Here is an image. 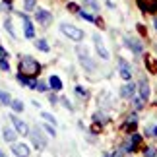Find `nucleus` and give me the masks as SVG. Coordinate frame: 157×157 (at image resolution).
<instances>
[{"mask_svg": "<svg viewBox=\"0 0 157 157\" xmlns=\"http://www.w3.org/2000/svg\"><path fill=\"white\" fill-rule=\"evenodd\" d=\"M144 101H146L144 97H134V99H132V103H134L136 109H142V107H144Z\"/></svg>", "mask_w": 157, "mask_h": 157, "instance_id": "393cba45", "label": "nucleus"}, {"mask_svg": "<svg viewBox=\"0 0 157 157\" xmlns=\"http://www.w3.org/2000/svg\"><path fill=\"white\" fill-rule=\"evenodd\" d=\"M60 31H62L70 41H76V43H80V41L83 39V31H82V29L76 27V25H70V23H62V25H60Z\"/></svg>", "mask_w": 157, "mask_h": 157, "instance_id": "f03ea898", "label": "nucleus"}, {"mask_svg": "<svg viewBox=\"0 0 157 157\" xmlns=\"http://www.w3.org/2000/svg\"><path fill=\"white\" fill-rule=\"evenodd\" d=\"M155 153H157V151H155L153 147H147L146 151H144V155H146V157H155Z\"/></svg>", "mask_w": 157, "mask_h": 157, "instance_id": "c85d7f7f", "label": "nucleus"}, {"mask_svg": "<svg viewBox=\"0 0 157 157\" xmlns=\"http://www.w3.org/2000/svg\"><path fill=\"white\" fill-rule=\"evenodd\" d=\"M124 45L128 47V49H130L132 52H136V54H140V52H142V45L138 43L136 39H130V37H126V39H124Z\"/></svg>", "mask_w": 157, "mask_h": 157, "instance_id": "f8f14e48", "label": "nucleus"}, {"mask_svg": "<svg viewBox=\"0 0 157 157\" xmlns=\"http://www.w3.org/2000/svg\"><path fill=\"white\" fill-rule=\"evenodd\" d=\"M155 157H157V153H155Z\"/></svg>", "mask_w": 157, "mask_h": 157, "instance_id": "a19ab883", "label": "nucleus"}, {"mask_svg": "<svg viewBox=\"0 0 157 157\" xmlns=\"http://www.w3.org/2000/svg\"><path fill=\"white\" fill-rule=\"evenodd\" d=\"M12 151H14V155H16V157H29V153H31L25 144H14Z\"/></svg>", "mask_w": 157, "mask_h": 157, "instance_id": "1a4fd4ad", "label": "nucleus"}, {"mask_svg": "<svg viewBox=\"0 0 157 157\" xmlns=\"http://www.w3.org/2000/svg\"><path fill=\"white\" fill-rule=\"evenodd\" d=\"M93 120H95V122H101V124H103V122H107V114H105V113H95V114H93Z\"/></svg>", "mask_w": 157, "mask_h": 157, "instance_id": "4be33fe9", "label": "nucleus"}, {"mask_svg": "<svg viewBox=\"0 0 157 157\" xmlns=\"http://www.w3.org/2000/svg\"><path fill=\"white\" fill-rule=\"evenodd\" d=\"M134 93H136L134 83H126V86L120 87V95H122V97H134Z\"/></svg>", "mask_w": 157, "mask_h": 157, "instance_id": "ddd939ff", "label": "nucleus"}, {"mask_svg": "<svg viewBox=\"0 0 157 157\" xmlns=\"http://www.w3.org/2000/svg\"><path fill=\"white\" fill-rule=\"evenodd\" d=\"M35 4H37V0H23V8H25L27 12H33Z\"/></svg>", "mask_w": 157, "mask_h": 157, "instance_id": "412c9836", "label": "nucleus"}, {"mask_svg": "<svg viewBox=\"0 0 157 157\" xmlns=\"http://www.w3.org/2000/svg\"><path fill=\"white\" fill-rule=\"evenodd\" d=\"M144 12H157V0H138Z\"/></svg>", "mask_w": 157, "mask_h": 157, "instance_id": "9b49d317", "label": "nucleus"}, {"mask_svg": "<svg viewBox=\"0 0 157 157\" xmlns=\"http://www.w3.org/2000/svg\"><path fill=\"white\" fill-rule=\"evenodd\" d=\"M10 107L14 109L16 113H21V111H23V103H21V101H17V99H16V101H12V105H10Z\"/></svg>", "mask_w": 157, "mask_h": 157, "instance_id": "b1692460", "label": "nucleus"}, {"mask_svg": "<svg viewBox=\"0 0 157 157\" xmlns=\"http://www.w3.org/2000/svg\"><path fill=\"white\" fill-rule=\"evenodd\" d=\"M83 4H86L89 10H93V12H99V4H97V0H83Z\"/></svg>", "mask_w": 157, "mask_h": 157, "instance_id": "aec40b11", "label": "nucleus"}, {"mask_svg": "<svg viewBox=\"0 0 157 157\" xmlns=\"http://www.w3.org/2000/svg\"><path fill=\"white\" fill-rule=\"evenodd\" d=\"M6 56H8V54H6V51L2 49V47H0V58H6Z\"/></svg>", "mask_w": 157, "mask_h": 157, "instance_id": "c9c22d12", "label": "nucleus"}, {"mask_svg": "<svg viewBox=\"0 0 157 157\" xmlns=\"http://www.w3.org/2000/svg\"><path fill=\"white\" fill-rule=\"evenodd\" d=\"M21 16V20H23V29H25V37L27 39H33L35 37V29H33V25H31V21H29V17L25 16V14H20Z\"/></svg>", "mask_w": 157, "mask_h": 157, "instance_id": "9d476101", "label": "nucleus"}, {"mask_svg": "<svg viewBox=\"0 0 157 157\" xmlns=\"http://www.w3.org/2000/svg\"><path fill=\"white\" fill-rule=\"evenodd\" d=\"M153 136H157V126H155V130H153Z\"/></svg>", "mask_w": 157, "mask_h": 157, "instance_id": "4c0bfd02", "label": "nucleus"}, {"mask_svg": "<svg viewBox=\"0 0 157 157\" xmlns=\"http://www.w3.org/2000/svg\"><path fill=\"white\" fill-rule=\"evenodd\" d=\"M68 10H70V12H80V10H78V6H76V4H68Z\"/></svg>", "mask_w": 157, "mask_h": 157, "instance_id": "f704fd0d", "label": "nucleus"}, {"mask_svg": "<svg viewBox=\"0 0 157 157\" xmlns=\"http://www.w3.org/2000/svg\"><path fill=\"white\" fill-rule=\"evenodd\" d=\"M10 118H12V122H14V126H16V130H17V134H21V136H29V126L23 122L21 118H17L16 114H10Z\"/></svg>", "mask_w": 157, "mask_h": 157, "instance_id": "39448f33", "label": "nucleus"}, {"mask_svg": "<svg viewBox=\"0 0 157 157\" xmlns=\"http://www.w3.org/2000/svg\"><path fill=\"white\" fill-rule=\"evenodd\" d=\"M0 103L2 105H12V97H10V93H6L0 89Z\"/></svg>", "mask_w": 157, "mask_h": 157, "instance_id": "a211bd4d", "label": "nucleus"}, {"mask_svg": "<svg viewBox=\"0 0 157 157\" xmlns=\"http://www.w3.org/2000/svg\"><path fill=\"white\" fill-rule=\"evenodd\" d=\"M35 20H37L41 25H49L52 16H51V12H47V10H37L35 12Z\"/></svg>", "mask_w": 157, "mask_h": 157, "instance_id": "6e6552de", "label": "nucleus"}, {"mask_svg": "<svg viewBox=\"0 0 157 157\" xmlns=\"http://www.w3.org/2000/svg\"><path fill=\"white\" fill-rule=\"evenodd\" d=\"M2 136H4V140L6 142H10V144H14L16 142V136H17V130H12V128H2Z\"/></svg>", "mask_w": 157, "mask_h": 157, "instance_id": "4468645a", "label": "nucleus"}, {"mask_svg": "<svg viewBox=\"0 0 157 157\" xmlns=\"http://www.w3.org/2000/svg\"><path fill=\"white\" fill-rule=\"evenodd\" d=\"M118 70H120V78L122 80H130L132 78V68L124 58H118Z\"/></svg>", "mask_w": 157, "mask_h": 157, "instance_id": "0eeeda50", "label": "nucleus"}, {"mask_svg": "<svg viewBox=\"0 0 157 157\" xmlns=\"http://www.w3.org/2000/svg\"><path fill=\"white\" fill-rule=\"evenodd\" d=\"M78 56H80V62L87 68V72H95V62L89 58L87 49H83V47H78Z\"/></svg>", "mask_w": 157, "mask_h": 157, "instance_id": "20e7f679", "label": "nucleus"}, {"mask_svg": "<svg viewBox=\"0 0 157 157\" xmlns=\"http://www.w3.org/2000/svg\"><path fill=\"white\" fill-rule=\"evenodd\" d=\"M140 95H142L144 99H147V97H149V86H147V82H146V80H142V82H140Z\"/></svg>", "mask_w": 157, "mask_h": 157, "instance_id": "dca6fc26", "label": "nucleus"}, {"mask_svg": "<svg viewBox=\"0 0 157 157\" xmlns=\"http://www.w3.org/2000/svg\"><path fill=\"white\" fill-rule=\"evenodd\" d=\"M43 118H47V120H49L51 124H54V126H56V118H54L51 113H43Z\"/></svg>", "mask_w": 157, "mask_h": 157, "instance_id": "bb28decb", "label": "nucleus"}, {"mask_svg": "<svg viewBox=\"0 0 157 157\" xmlns=\"http://www.w3.org/2000/svg\"><path fill=\"white\" fill-rule=\"evenodd\" d=\"M0 70H4V72L10 70V64L6 62V58H0Z\"/></svg>", "mask_w": 157, "mask_h": 157, "instance_id": "cd10ccee", "label": "nucleus"}, {"mask_svg": "<svg viewBox=\"0 0 157 157\" xmlns=\"http://www.w3.org/2000/svg\"><path fill=\"white\" fill-rule=\"evenodd\" d=\"M103 157H113V155H109V153H105V155H103Z\"/></svg>", "mask_w": 157, "mask_h": 157, "instance_id": "ea45409f", "label": "nucleus"}, {"mask_svg": "<svg viewBox=\"0 0 157 157\" xmlns=\"http://www.w3.org/2000/svg\"><path fill=\"white\" fill-rule=\"evenodd\" d=\"M62 103H64V107H66V109H70V111H74V107H72V105H70V101H68V99H66V97L62 99Z\"/></svg>", "mask_w": 157, "mask_h": 157, "instance_id": "7c9ffc66", "label": "nucleus"}, {"mask_svg": "<svg viewBox=\"0 0 157 157\" xmlns=\"http://www.w3.org/2000/svg\"><path fill=\"white\" fill-rule=\"evenodd\" d=\"M153 23H155V29H157V17H155V21H153Z\"/></svg>", "mask_w": 157, "mask_h": 157, "instance_id": "58836bf2", "label": "nucleus"}, {"mask_svg": "<svg viewBox=\"0 0 157 157\" xmlns=\"http://www.w3.org/2000/svg\"><path fill=\"white\" fill-rule=\"evenodd\" d=\"M37 91H41V93L47 91V86H45V83H37Z\"/></svg>", "mask_w": 157, "mask_h": 157, "instance_id": "473e14b6", "label": "nucleus"}, {"mask_svg": "<svg viewBox=\"0 0 157 157\" xmlns=\"http://www.w3.org/2000/svg\"><path fill=\"white\" fill-rule=\"evenodd\" d=\"M0 157H6V155H4V151H2V149H0Z\"/></svg>", "mask_w": 157, "mask_h": 157, "instance_id": "e433bc0d", "label": "nucleus"}, {"mask_svg": "<svg viewBox=\"0 0 157 157\" xmlns=\"http://www.w3.org/2000/svg\"><path fill=\"white\" fill-rule=\"evenodd\" d=\"M35 47H37L39 51H43V52H49V45H47V41H45V39L35 41Z\"/></svg>", "mask_w": 157, "mask_h": 157, "instance_id": "6ab92c4d", "label": "nucleus"}, {"mask_svg": "<svg viewBox=\"0 0 157 157\" xmlns=\"http://www.w3.org/2000/svg\"><path fill=\"white\" fill-rule=\"evenodd\" d=\"M45 130H47V132H49V134H51V136H54V134H56V132H54V128H52V126H51V124H47V126H45Z\"/></svg>", "mask_w": 157, "mask_h": 157, "instance_id": "2f4dec72", "label": "nucleus"}, {"mask_svg": "<svg viewBox=\"0 0 157 157\" xmlns=\"http://www.w3.org/2000/svg\"><path fill=\"white\" fill-rule=\"evenodd\" d=\"M49 101H51V105H56V103H58V97H56V95H51Z\"/></svg>", "mask_w": 157, "mask_h": 157, "instance_id": "72a5a7b5", "label": "nucleus"}, {"mask_svg": "<svg viewBox=\"0 0 157 157\" xmlns=\"http://www.w3.org/2000/svg\"><path fill=\"white\" fill-rule=\"evenodd\" d=\"M93 43H95V49H97V54L103 60H109L111 56H109V51L105 49V45H103V41H101V37L99 35H93Z\"/></svg>", "mask_w": 157, "mask_h": 157, "instance_id": "423d86ee", "label": "nucleus"}, {"mask_svg": "<svg viewBox=\"0 0 157 157\" xmlns=\"http://www.w3.org/2000/svg\"><path fill=\"white\" fill-rule=\"evenodd\" d=\"M0 10H8L10 12L12 10V4L10 2H2V4H0Z\"/></svg>", "mask_w": 157, "mask_h": 157, "instance_id": "c756f323", "label": "nucleus"}, {"mask_svg": "<svg viewBox=\"0 0 157 157\" xmlns=\"http://www.w3.org/2000/svg\"><path fill=\"white\" fill-rule=\"evenodd\" d=\"M78 14H80V17H83V20H87V21H95V23H101V20H97L95 16H91V14H89V12H86V10H80Z\"/></svg>", "mask_w": 157, "mask_h": 157, "instance_id": "f3484780", "label": "nucleus"}, {"mask_svg": "<svg viewBox=\"0 0 157 157\" xmlns=\"http://www.w3.org/2000/svg\"><path fill=\"white\" fill-rule=\"evenodd\" d=\"M49 86H51L52 91H60V89H62V80H60L58 76H51L49 78Z\"/></svg>", "mask_w": 157, "mask_h": 157, "instance_id": "2eb2a0df", "label": "nucleus"}, {"mask_svg": "<svg viewBox=\"0 0 157 157\" xmlns=\"http://www.w3.org/2000/svg\"><path fill=\"white\" fill-rule=\"evenodd\" d=\"M4 29H6V31H8L12 37L16 39V31H14V27H12V21H10V20H6V21H4Z\"/></svg>", "mask_w": 157, "mask_h": 157, "instance_id": "5701e85b", "label": "nucleus"}, {"mask_svg": "<svg viewBox=\"0 0 157 157\" xmlns=\"http://www.w3.org/2000/svg\"><path fill=\"white\" fill-rule=\"evenodd\" d=\"M29 136H31L33 146L37 149H45L47 147V140H45V136H43V132H41L39 126H33V128L29 130Z\"/></svg>", "mask_w": 157, "mask_h": 157, "instance_id": "7ed1b4c3", "label": "nucleus"}, {"mask_svg": "<svg viewBox=\"0 0 157 157\" xmlns=\"http://www.w3.org/2000/svg\"><path fill=\"white\" fill-rule=\"evenodd\" d=\"M20 72L25 76H37L41 72V64L35 60L33 56H29V54H23L20 58Z\"/></svg>", "mask_w": 157, "mask_h": 157, "instance_id": "f257e3e1", "label": "nucleus"}, {"mask_svg": "<svg viewBox=\"0 0 157 157\" xmlns=\"http://www.w3.org/2000/svg\"><path fill=\"white\" fill-rule=\"evenodd\" d=\"M76 93L80 95V97H87V89L82 87V86H76Z\"/></svg>", "mask_w": 157, "mask_h": 157, "instance_id": "a878e982", "label": "nucleus"}]
</instances>
